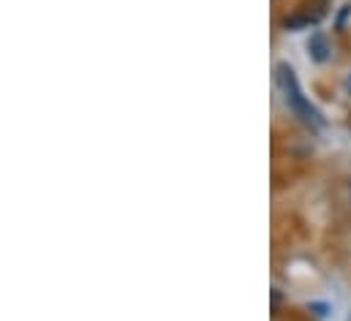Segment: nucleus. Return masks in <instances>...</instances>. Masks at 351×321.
<instances>
[{"label": "nucleus", "instance_id": "nucleus-1", "mask_svg": "<svg viewBox=\"0 0 351 321\" xmlns=\"http://www.w3.org/2000/svg\"><path fill=\"white\" fill-rule=\"evenodd\" d=\"M278 77H280V84H283V90H286V98H289L291 109H294L305 123H311V126H322L319 112H316V109L311 106V101L302 95V90H300V84H297L294 71H291L289 66H280V69H278Z\"/></svg>", "mask_w": 351, "mask_h": 321}, {"label": "nucleus", "instance_id": "nucleus-2", "mask_svg": "<svg viewBox=\"0 0 351 321\" xmlns=\"http://www.w3.org/2000/svg\"><path fill=\"white\" fill-rule=\"evenodd\" d=\"M308 49H311V55H313V60H327V41L322 38V36H313L311 38V44H308Z\"/></svg>", "mask_w": 351, "mask_h": 321}]
</instances>
